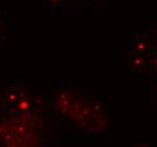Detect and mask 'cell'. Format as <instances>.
I'll list each match as a JSON object with an SVG mask.
<instances>
[{"label": "cell", "mask_w": 157, "mask_h": 147, "mask_svg": "<svg viewBox=\"0 0 157 147\" xmlns=\"http://www.w3.org/2000/svg\"><path fill=\"white\" fill-rule=\"evenodd\" d=\"M147 67H149V56H143L131 50L129 53V68L131 74H143Z\"/></svg>", "instance_id": "obj_1"}, {"label": "cell", "mask_w": 157, "mask_h": 147, "mask_svg": "<svg viewBox=\"0 0 157 147\" xmlns=\"http://www.w3.org/2000/svg\"><path fill=\"white\" fill-rule=\"evenodd\" d=\"M154 44L153 41L150 40L149 35L146 34H133V47L132 50L143 56H149L150 52L153 51Z\"/></svg>", "instance_id": "obj_2"}, {"label": "cell", "mask_w": 157, "mask_h": 147, "mask_svg": "<svg viewBox=\"0 0 157 147\" xmlns=\"http://www.w3.org/2000/svg\"><path fill=\"white\" fill-rule=\"evenodd\" d=\"M153 44H154L153 51L149 54V67L151 69L153 74L157 75V49L155 48V43L154 42Z\"/></svg>", "instance_id": "obj_3"}, {"label": "cell", "mask_w": 157, "mask_h": 147, "mask_svg": "<svg viewBox=\"0 0 157 147\" xmlns=\"http://www.w3.org/2000/svg\"><path fill=\"white\" fill-rule=\"evenodd\" d=\"M31 105H32V104H31V102H29V100H26V99H23V97H21L17 103V110L19 112H21V113H24V112L29 111V108H31Z\"/></svg>", "instance_id": "obj_4"}, {"label": "cell", "mask_w": 157, "mask_h": 147, "mask_svg": "<svg viewBox=\"0 0 157 147\" xmlns=\"http://www.w3.org/2000/svg\"><path fill=\"white\" fill-rule=\"evenodd\" d=\"M45 4H47L48 8H53V9H57L61 6L62 1L63 0H44Z\"/></svg>", "instance_id": "obj_5"}, {"label": "cell", "mask_w": 157, "mask_h": 147, "mask_svg": "<svg viewBox=\"0 0 157 147\" xmlns=\"http://www.w3.org/2000/svg\"><path fill=\"white\" fill-rule=\"evenodd\" d=\"M17 94H15L14 92H10V93H8L7 95V100L10 102V103H13V102H15V101L17 100Z\"/></svg>", "instance_id": "obj_6"}, {"label": "cell", "mask_w": 157, "mask_h": 147, "mask_svg": "<svg viewBox=\"0 0 157 147\" xmlns=\"http://www.w3.org/2000/svg\"><path fill=\"white\" fill-rule=\"evenodd\" d=\"M150 37V40L151 41H154V42H157V29H155V31H153V32L150 33V34H148Z\"/></svg>", "instance_id": "obj_7"}, {"label": "cell", "mask_w": 157, "mask_h": 147, "mask_svg": "<svg viewBox=\"0 0 157 147\" xmlns=\"http://www.w3.org/2000/svg\"><path fill=\"white\" fill-rule=\"evenodd\" d=\"M151 96L154 97V100L157 101V87H154L151 91Z\"/></svg>", "instance_id": "obj_8"}, {"label": "cell", "mask_w": 157, "mask_h": 147, "mask_svg": "<svg viewBox=\"0 0 157 147\" xmlns=\"http://www.w3.org/2000/svg\"><path fill=\"white\" fill-rule=\"evenodd\" d=\"M71 1V4H76V5H82L85 0H70Z\"/></svg>", "instance_id": "obj_9"}, {"label": "cell", "mask_w": 157, "mask_h": 147, "mask_svg": "<svg viewBox=\"0 0 157 147\" xmlns=\"http://www.w3.org/2000/svg\"><path fill=\"white\" fill-rule=\"evenodd\" d=\"M0 135H2V130L0 129Z\"/></svg>", "instance_id": "obj_10"}]
</instances>
